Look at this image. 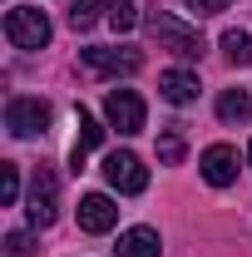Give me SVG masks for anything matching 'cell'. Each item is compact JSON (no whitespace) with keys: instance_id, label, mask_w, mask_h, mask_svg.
I'll list each match as a JSON object with an SVG mask.
<instances>
[{"instance_id":"9a60e30c","label":"cell","mask_w":252,"mask_h":257,"mask_svg":"<svg viewBox=\"0 0 252 257\" xmlns=\"http://www.w3.org/2000/svg\"><path fill=\"white\" fill-rule=\"evenodd\" d=\"M109 25H114V35H129L139 25V5H134V0H114V5H109Z\"/></svg>"},{"instance_id":"ffe728a7","label":"cell","mask_w":252,"mask_h":257,"mask_svg":"<svg viewBox=\"0 0 252 257\" xmlns=\"http://www.w3.org/2000/svg\"><path fill=\"white\" fill-rule=\"evenodd\" d=\"M232 0H188V10L193 15H218V10H227Z\"/></svg>"},{"instance_id":"ac0fdd59","label":"cell","mask_w":252,"mask_h":257,"mask_svg":"<svg viewBox=\"0 0 252 257\" xmlns=\"http://www.w3.org/2000/svg\"><path fill=\"white\" fill-rule=\"evenodd\" d=\"M158 163H168V168L183 163V134H163L158 139Z\"/></svg>"},{"instance_id":"ba28073f","label":"cell","mask_w":252,"mask_h":257,"mask_svg":"<svg viewBox=\"0 0 252 257\" xmlns=\"http://www.w3.org/2000/svg\"><path fill=\"white\" fill-rule=\"evenodd\" d=\"M114 223H119L114 198H104V193H84V198H79V227H84V232H109Z\"/></svg>"},{"instance_id":"44dd1931","label":"cell","mask_w":252,"mask_h":257,"mask_svg":"<svg viewBox=\"0 0 252 257\" xmlns=\"http://www.w3.org/2000/svg\"><path fill=\"white\" fill-rule=\"evenodd\" d=\"M247 163H252V149H247Z\"/></svg>"},{"instance_id":"30bf717a","label":"cell","mask_w":252,"mask_h":257,"mask_svg":"<svg viewBox=\"0 0 252 257\" xmlns=\"http://www.w3.org/2000/svg\"><path fill=\"white\" fill-rule=\"evenodd\" d=\"M158 94L168 99V104H193L198 99V74H188V69H163L158 74Z\"/></svg>"},{"instance_id":"9c48e42d","label":"cell","mask_w":252,"mask_h":257,"mask_svg":"<svg viewBox=\"0 0 252 257\" xmlns=\"http://www.w3.org/2000/svg\"><path fill=\"white\" fill-rule=\"evenodd\" d=\"M203 178L213 183V188H227V183H237V149H227V144H213L208 154H203Z\"/></svg>"},{"instance_id":"d6986e66","label":"cell","mask_w":252,"mask_h":257,"mask_svg":"<svg viewBox=\"0 0 252 257\" xmlns=\"http://www.w3.org/2000/svg\"><path fill=\"white\" fill-rule=\"evenodd\" d=\"M5 252L10 257H35V237L30 232H5Z\"/></svg>"},{"instance_id":"e0dca14e","label":"cell","mask_w":252,"mask_h":257,"mask_svg":"<svg viewBox=\"0 0 252 257\" xmlns=\"http://www.w3.org/2000/svg\"><path fill=\"white\" fill-rule=\"evenodd\" d=\"M15 198H20V168L15 163H0V203L15 208Z\"/></svg>"},{"instance_id":"7c38bea8","label":"cell","mask_w":252,"mask_h":257,"mask_svg":"<svg viewBox=\"0 0 252 257\" xmlns=\"http://www.w3.org/2000/svg\"><path fill=\"white\" fill-rule=\"evenodd\" d=\"M218 119H222V124H247V119H252V94H247V89H222Z\"/></svg>"},{"instance_id":"6da1fadb","label":"cell","mask_w":252,"mask_h":257,"mask_svg":"<svg viewBox=\"0 0 252 257\" xmlns=\"http://www.w3.org/2000/svg\"><path fill=\"white\" fill-rule=\"evenodd\" d=\"M144 25H149V30L163 40V50H173L178 60H203V50H208V45H203V35L193 30V25H183L178 15H168V10H149V15H144Z\"/></svg>"},{"instance_id":"8fae6325","label":"cell","mask_w":252,"mask_h":257,"mask_svg":"<svg viewBox=\"0 0 252 257\" xmlns=\"http://www.w3.org/2000/svg\"><path fill=\"white\" fill-rule=\"evenodd\" d=\"M119 257H158L163 252V242H158L154 227H129V232H119V247H114Z\"/></svg>"},{"instance_id":"5b68a950","label":"cell","mask_w":252,"mask_h":257,"mask_svg":"<svg viewBox=\"0 0 252 257\" xmlns=\"http://www.w3.org/2000/svg\"><path fill=\"white\" fill-rule=\"evenodd\" d=\"M104 119H109V128H119V134H139L144 128V99L134 94V89H109L104 94Z\"/></svg>"},{"instance_id":"2e32d148","label":"cell","mask_w":252,"mask_h":257,"mask_svg":"<svg viewBox=\"0 0 252 257\" xmlns=\"http://www.w3.org/2000/svg\"><path fill=\"white\" fill-rule=\"evenodd\" d=\"M99 10H104V0H69V25L74 30H89L99 20Z\"/></svg>"},{"instance_id":"52a82bcc","label":"cell","mask_w":252,"mask_h":257,"mask_svg":"<svg viewBox=\"0 0 252 257\" xmlns=\"http://www.w3.org/2000/svg\"><path fill=\"white\" fill-rule=\"evenodd\" d=\"M79 60L89 64L94 74H134L139 64H144V55L139 50H109V45H89V50H79Z\"/></svg>"},{"instance_id":"5bb4252c","label":"cell","mask_w":252,"mask_h":257,"mask_svg":"<svg viewBox=\"0 0 252 257\" xmlns=\"http://www.w3.org/2000/svg\"><path fill=\"white\" fill-rule=\"evenodd\" d=\"M222 50H227L232 64H252V35L247 30H227L222 35Z\"/></svg>"},{"instance_id":"4fadbf2b","label":"cell","mask_w":252,"mask_h":257,"mask_svg":"<svg viewBox=\"0 0 252 257\" xmlns=\"http://www.w3.org/2000/svg\"><path fill=\"white\" fill-rule=\"evenodd\" d=\"M99 144H104V128H99L94 119H89V114L79 109V139H74V168H84V154H89V149H99Z\"/></svg>"},{"instance_id":"277c9868","label":"cell","mask_w":252,"mask_h":257,"mask_svg":"<svg viewBox=\"0 0 252 257\" xmlns=\"http://www.w3.org/2000/svg\"><path fill=\"white\" fill-rule=\"evenodd\" d=\"M45 124H50V104L45 99H10L5 104V128L15 134V139H35V134H45Z\"/></svg>"},{"instance_id":"8992f818","label":"cell","mask_w":252,"mask_h":257,"mask_svg":"<svg viewBox=\"0 0 252 257\" xmlns=\"http://www.w3.org/2000/svg\"><path fill=\"white\" fill-rule=\"evenodd\" d=\"M104 178H109V188H119V193H144L149 188V168L134 159L129 149H119V154L104 159Z\"/></svg>"},{"instance_id":"7a4b0ae2","label":"cell","mask_w":252,"mask_h":257,"mask_svg":"<svg viewBox=\"0 0 252 257\" xmlns=\"http://www.w3.org/2000/svg\"><path fill=\"white\" fill-rule=\"evenodd\" d=\"M5 40H10L15 50H45V45H50V20H45V10L15 5V10L5 15Z\"/></svg>"},{"instance_id":"3957f363","label":"cell","mask_w":252,"mask_h":257,"mask_svg":"<svg viewBox=\"0 0 252 257\" xmlns=\"http://www.w3.org/2000/svg\"><path fill=\"white\" fill-rule=\"evenodd\" d=\"M25 213H30V227H50V223H55V213H60V183H55L50 168H35Z\"/></svg>"}]
</instances>
